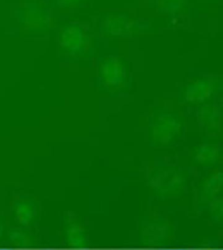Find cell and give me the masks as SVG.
Segmentation results:
<instances>
[{"label": "cell", "mask_w": 223, "mask_h": 250, "mask_svg": "<svg viewBox=\"0 0 223 250\" xmlns=\"http://www.w3.org/2000/svg\"><path fill=\"white\" fill-rule=\"evenodd\" d=\"M148 186L155 195L167 199L181 196L187 188V176L175 167H161L148 177Z\"/></svg>", "instance_id": "6da1fadb"}, {"label": "cell", "mask_w": 223, "mask_h": 250, "mask_svg": "<svg viewBox=\"0 0 223 250\" xmlns=\"http://www.w3.org/2000/svg\"><path fill=\"white\" fill-rule=\"evenodd\" d=\"M172 225L163 219L146 222L140 230V240L147 246H160L168 242L173 235Z\"/></svg>", "instance_id": "7a4b0ae2"}, {"label": "cell", "mask_w": 223, "mask_h": 250, "mask_svg": "<svg viewBox=\"0 0 223 250\" xmlns=\"http://www.w3.org/2000/svg\"><path fill=\"white\" fill-rule=\"evenodd\" d=\"M180 129V122L175 117L165 114L154 122L150 130V137L155 145L167 146L178 136Z\"/></svg>", "instance_id": "3957f363"}, {"label": "cell", "mask_w": 223, "mask_h": 250, "mask_svg": "<svg viewBox=\"0 0 223 250\" xmlns=\"http://www.w3.org/2000/svg\"><path fill=\"white\" fill-rule=\"evenodd\" d=\"M20 19L23 25L30 30H42L48 27L49 16L37 3H29L20 12Z\"/></svg>", "instance_id": "277c9868"}, {"label": "cell", "mask_w": 223, "mask_h": 250, "mask_svg": "<svg viewBox=\"0 0 223 250\" xmlns=\"http://www.w3.org/2000/svg\"><path fill=\"white\" fill-rule=\"evenodd\" d=\"M223 175L220 171H214L209 174L201 183L198 191V201L201 205L209 204L212 200L218 197L222 190Z\"/></svg>", "instance_id": "5b68a950"}, {"label": "cell", "mask_w": 223, "mask_h": 250, "mask_svg": "<svg viewBox=\"0 0 223 250\" xmlns=\"http://www.w3.org/2000/svg\"><path fill=\"white\" fill-rule=\"evenodd\" d=\"M61 46L69 53L80 51L85 44V35L82 29L76 25L65 27L59 36Z\"/></svg>", "instance_id": "8992f818"}, {"label": "cell", "mask_w": 223, "mask_h": 250, "mask_svg": "<svg viewBox=\"0 0 223 250\" xmlns=\"http://www.w3.org/2000/svg\"><path fill=\"white\" fill-rule=\"evenodd\" d=\"M103 81L111 87L119 85L124 77V68L121 62L115 59L111 58L104 62L101 68Z\"/></svg>", "instance_id": "52a82bcc"}, {"label": "cell", "mask_w": 223, "mask_h": 250, "mask_svg": "<svg viewBox=\"0 0 223 250\" xmlns=\"http://www.w3.org/2000/svg\"><path fill=\"white\" fill-rule=\"evenodd\" d=\"M213 89L214 86L210 80H199L187 87L184 98L187 102L191 103L202 102L211 96Z\"/></svg>", "instance_id": "ba28073f"}, {"label": "cell", "mask_w": 223, "mask_h": 250, "mask_svg": "<svg viewBox=\"0 0 223 250\" xmlns=\"http://www.w3.org/2000/svg\"><path fill=\"white\" fill-rule=\"evenodd\" d=\"M220 157L219 148L214 145L204 144L195 148L193 152V159L199 165L209 167L218 162Z\"/></svg>", "instance_id": "9c48e42d"}, {"label": "cell", "mask_w": 223, "mask_h": 250, "mask_svg": "<svg viewBox=\"0 0 223 250\" xmlns=\"http://www.w3.org/2000/svg\"><path fill=\"white\" fill-rule=\"evenodd\" d=\"M66 239L72 248H84L87 243L83 226L76 220H70L66 226Z\"/></svg>", "instance_id": "30bf717a"}, {"label": "cell", "mask_w": 223, "mask_h": 250, "mask_svg": "<svg viewBox=\"0 0 223 250\" xmlns=\"http://www.w3.org/2000/svg\"><path fill=\"white\" fill-rule=\"evenodd\" d=\"M14 214L19 224L27 226L34 219V206L27 200H20L15 204Z\"/></svg>", "instance_id": "8fae6325"}, {"label": "cell", "mask_w": 223, "mask_h": 250, "mask_svg": "<svg viewBox=\"0 0 223 250\" xmlns=\"http://www.w3.org/2000/svg\"><path fill=\"white\" fill-rule=\"evenodd\" d=\"M199 119L210 131H217L219 127V112L213 105L202 106L199 112Z\"/></svg>", "instance_id": "7c38bea8"}, {"label": "cell", "mask_w": 223, "mask_h": 250, "mask_svg": "<svg viewBox=\"0 0 223 250\" xmlns=\"http://www.w3.org/2000/svg\"><path fill=\"white\" fill-rule=\"evenodd\" d=\"M130 28V23L123 17H112L106 21L105 29L111 34L119 35Z\"/></svg>", "instance_id": "4fadbf2b"}, {"label": "cell", "mask_w": 223, "mask_h": 250, "mask_svg": "<svg viewBox=\"0 0 223 250\" xmlns=\"http://www.w3.org/2000/svg\"><path fill=\"white\" fill-rule=\"evenodd\" d=\"M11 241L20 247H27L31 244V237L30 235L22 230L14 229L9 234Z\"/></svg>", "instance_id": "5bb4252c"}, {"label": "cell", "mask_w": 223, "mask_h": 250, "mask_svg": "<svg viewBox=\"0 0 223 250\" xmlns=\"http://www.w3.org/2000/svg\"><path fill=\"white\" fill-rule=\"evenodd\" d=\"M209 213L211 218L216 222H221L223 219V202L222 197H216L209 204Z\"/></svg>", "instance_id": "9a60e30c"}, {"label": "cell", "mask_w": 223, "mask_h": 250, "mask_svg": "<svg viewBox=\"0 0 223 250\" xmlns=\"http://www.w3.org/2000/svg\"><path fill=\"white\" fill-rule=\"evenodd\" d=\"M184 0H158L160 8L166 12H175L183 6Z\"/></svg>", "instance_id": "2e32d148"}, {"label": "cell", "mask_w": 223, "mask_h": 250, "mask_svg": "<svg viewBox=\"0 0 223 250\" xmlns=\"http://www.w3.org/2000/svg\"><path fill=\"white\" fill-rule=\"evenodd\" d=\"M78 1L79 0H58L59 4L63 7H70V6L78 3Z\"/></svg>", "instance_id": "e0dca14e"}, {"label": "cell", "mask_w": 223, "mask_h": 250, "mask_svg": "<svg viewBox=\"0 0 223 250\" xmlns=\"http://www.w3.org/2000/svg\"><path fill=\"white\" fill-rule=\"evenodd\" d=\"M2 232H3V226H2V224L0 223V236H1Z\"/></svg>", "instance_id": "ac0fdd59"}]
</instances>
